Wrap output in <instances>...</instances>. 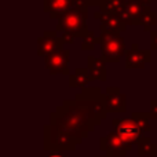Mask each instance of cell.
Here are the masks:
<instances>
[{
	"mask_svg": "<svg viewBox=\"0 0 157 157\" xmlns=\"http://www.w3.org/2000/svg\"><path fill=\"white\" fill-rule=\"evenodd\" d=\"M156 86H157V77H156Z\"/></svg>",
	"mask_w": 157,
	"mask_h": 157,
	"instance_id": "28",
	"label": "cell"
},
{
	"mask_svg": "<svg viewBox=\"0 0 157 157\" xmlns=\"http://www.w3.org/2000/svg\"><path fill=\"white\" fill-rule=\"evenodd\" d=\"M155 157H157V156H155Z\"/></svg>",
	"mask_w": 157,
	"mask_h": 157,
	"instance_id": "29",
	"label": "cell"
},
{
	"mask_svg": "<svg viewBox=\"0 0 157 157\" xmlns=\"http://www.w3.org/2000/svg\"><path fill=\"white\" fill-rule=\"evenodd\" d=\"M78 3H84V4H87L90 7V6H97V7H99L101 3H102V0H76Z\"/></svg>",
	"mask_w": 157,
	"mask_h": 157,
	"instance_id": "24",
	"label": "cell"
},
{
	"mask_svg": "<svg viewBox=\"0 0 157 157\" xmlns=\"http://www.w3.org/2000/svg\"><path fill=\"white\" fill-rule=\"evenodd\" d=\"M65 40L62 36L57 35V30H46L43 36L37 39V55L39 57H46L54 51L63 48Z\"/></svg>",
	"mask_w": 157,
	"mask_h": 157,
	"instance_id": "9",
	"label": "cell"
},
{
	"mask_svg": "<svg viewBox=\"0 0 157 157\" xmlns=\"http://www.w3.org/2000/svg\"><path fill=\"white\" fill-rule=\"evenodd\" d=\"M76 0H43V11L52 19H58L76 6Z\"/></svg>",
	"mask_w": 157,
	"mask_h": 157,
	"instance_id": "14",
	"label": "cell"
},
{
	"mask_svg": "<svg viewBox=\"0 0 157 157\" xmlns=\"http://www.w3.org/2000/svg\"><path fill=\"white\" fill-rule=\"evenodd\" d=\"M97 157H108V156H97Z\"/></svg>",
	"mask_w": 157,
	"mask_h": 157,
	"instance_id": "27",
	"label": "cell"
},
{
	"mask_svg": "<svg viewBox=\"0 0 157 157\" xmlns=\"http://www.w3.org/2000/svg\"><path fill=\"white\" fill-rule=\"evenodd\" d=\"M47 157H65V156L61 155L59 152H51V153H50V155L47 156Z\"/></svg>",
	"mask_w": 157,
	"mask_h": 157,
	"instance_id": "25",
	"label": "cell"
},
{
	"mask_svg": "<svg viewBox=\"0 0 157 157\" xmlns=\"http://www.w3.org/2000/svg\"><path fill=\"white\" fill-rule=\"evenodd\" d=\"M99 147L105 150L108 157H123L127 155L128 150L132 149L127 144H124L114 131H112L106 136L99 139Z\"/></svg>",
	"mask_w": 157,
	"mask_h": 157,
	"instance_id": "8",
	"label": "cell"
},
{
	"mask_svg": "<svg viewBox=\"0 0 157 157\" xmlns=\"http://www.w3.org/2000/svg\"><path fill=\"white\" fill-rule=\"evenodd\" d=\"M101 46V58L105 62H119L125 55V40L120 33L105 32L101 30V35L98 36Z\"/></svg>",
	"mask_w": 157,
	"mask_h": 157,
	"instance_id": "4",
	"label": "cell"
},
{
	"mask_svg": "<svg viewBox=\"0 0 157 157\" xmlns=\"http://www.w3.org/2000/svg\"><path fill=\"white\" fill-rule=\"evenodd\" d=\"M125 68L127 69H144L152 59L150 50L139 48L138 43H132L130 50L125 51Z\"/></svg>",
	"mask_w": 157,
	"mask_h": 157,
	"instance_id": "10",
	"label": "cell"
},
{
	"mask_svg": "<svg viewBox=\"0 0 157 157\" xmlns=\"http://www.w3.org/2000/svg\"><path fill=\"white\" fill-rule=\"evenodd\" d=\"M138 155L141 157H155L157 152V145L149 136H142L138 141Z\"/></svg>",
	"mask_w": 157,
	"mask_h": 157,
	"instance_id": "17",
	"label": "cell"
},
{
	"mask_svg": "<svg viewBox=\"0 0 157 157\" xmlns=\"http://www.w3.org/2000/svg\"><path fill=\"white\" fill-rule=\"evenodd\" d=\"M150 50H157V30H150Z\"/></svg>",
	"mask_w": 157,
	"mask_h": 157,
	"instance_id": "23",
	"label": "cell"
},
{
	"mask_svg": "<svg viewBox=\"0 0 157 157\" xmlns=\"http://www.w3.org/2000/svg\"><path fill=\"white\" fill-rule=\"evenodd\" d=\"M156 24H157V14L155 13V11L150 10V7L142 14V17L138 21V25L144 28L145 30H150L152 26H155Z\"/></svg>",
	"mask_w": 157,
	"mask_h": 157,
	"instance_id": "20",
	"label": "cell"
},
{
	"mask_svg": "<svg viewBox=\"0 0 157 157\" xmlns=\"http://www.w3.org/2000/svg\"><path fill=\"white\" fill-rule=\"evenodd\" d=\"M75 102L86 112L92 127L98 125L108 116L106 110V95L98 87H86L80 94L75 95Z\"/></svg>",
	"mask_w": 157,
	"mask_h": 157,
	"instance_id": "3",
	"label": "cell"
},
{
	"mask_svg": "<svg viewBox=\"0 0 157 157\" xmlns=\"http://www.w3.org/2000/svg\"><path fill=\"white\" fill-rule=\"evenodd\" d=\"M147 8H149V6L142 4L139 0H127L125 8L119 14V17L125 26H128V25H138L139 18H141L142 14Z\"/></svg>",
	"mask_w": 157,
	"mask_h": 157,
	"instance_id": "12",
	"label": "cell"
},
{
	"mask_svg": "<svg viewBox=\"0 0 157 157\" xmlns=\"http://www.w3.org/2000/svg\"><path fill=\"white\" fill-rule=\"evenodd\" d=\"M112 125L114 132L121 138V141L131 147L138 144V141L144 136L142 131L132 119H113Z\"/></svg>",
	"mask_w": 157,
	"mask_h": 157,
	"instance_id": "6",
	"label": "cell"
},
{
	"mask_svg": "<svg viewBox=\"0 0 157 157\" xmlns=\"http://www.w3.org/2000/svg\"><path fill=\"white\" fill-rule=\"evenodd\" d=\"M94 18L99 19L101 22V30L105 32H113V33H120L125 30V25L120 19L117 14H110V13H103V11H95Z\"/></svg>",
	"mask_w": 157,
	"mask_h": 157,
	"instance_id": "13",
	"label": "cell"
},
{
	"mask_svg": "<svg viewBox=\"0 0 157 157\" xmlns=\"http://www.w3.org/2000/svg\"><path fill=\"white\" fill-rule=\"evenodd\" d=\"M92 81V77L90 76L87 68H77L75 72L69 76V87L71 88H86L87 84Z\"/></svg>",
	"mask_w": 157,
	"mask_h": 157,
	"instance_id": "16",
	"label": "cell"
},
{
	"mask_svg": "<svg viewBox=\"0 0 157 157\" xmlns=\"http://www.w3.org/2000/svg\"><path fill=\"white\" fill-rule=\"evenodd\" d=\"M105 61L102 58L90 55L87 58V71H88L90 76L92 80H99V81H106L108 80V71H106Z\"/></svg>",
	"mask_w": 157,
	"mask_h": 157,
	"instance_id": "15",
	"label": "cell"
},
{
	"mask_svg": "<svg viewBox=\"0 0 157 157\" xmlns=\"http://www.w3.org/2000/svg\"><path fill=\"white\" fill-rule=\"evenodd\" d=\"M105 95L108 113H124L127 110V97L119 87H108Z\"/></svg>",
	"mask_w": 157,
	"mask_h": 157,
	"instance_id": "11",
	"label": "cell"
},
{
	"mask_svg": "<svg viewBox=\"0 0 157 157\" xmlns=\"http://www.w3.org/2000/svg\"><path fill=\"white\" fill-rule=\"evenodd\" d=\"M139 2H141L142 4H145V6H150V3L156 2V0H139Z\"/></svg>",
	"mask_w": 157,
	"mask_h": 157,
	"instance_id": "26",
	"label": "cell"
},
{
	"mask_svg": "<svg viewBox=\"0 0 157 157\" xmlns=\"http://www.w3.org/2000/svg\"><path fill=\"white\" fill-rule=\"evenodd\" d=\"M88 6L84 3H76L68 13H65L57 21V32H62V39L65 43L72 44L75 39H84L88 35L90 29L87 28L88 18Z\"/></svg>",
	"mask_w": 157,
	"mask_h": 157,
	"instance_id": "2",
	"label": "cell"
},
{
	"mask_svg": "<svg viewBox=\"0 0 157 157\" xmlns=\"http://www.w3.org/2000/svg\"><path fill=\"white\" fill-rule=\"evenodd\" d=\"M97 44H99V40H98V37L95 36V33L92 32V30H90L88 35L81 41V50H83V51H92Z\"/></svg>",
	"mask_w": 157,
	"mask_h": 157,
	"instance_id": "21",
	"label": "cell"
},
{
	"mask_svg": "<svg viewBox=\"0 0 157 157\" xmlns=\"http://www.w3.org/2000/svg\"><path fill=\"white\" fill-rule=\"evenodd\" d=\"M50 124L61 128L62 131L80 141L95 128L92 127L86 112L78 108L75 99L63 101L62 105L58 106L57 110L50 114Z\"/></svg>",
	"mask_w": 157,
	"mask_h": 157,
	"instance_id": "1",
	"label": "cell"
},
{
	"mask_svg": "<svg viewBox=\"0 0 157 157\" xmlns=\"http://www.w3.org/2000/svg\"><path fill=\"white\" fill-rule=\"evenodd\" d=\"M78 144H81L80 139L73 138L61 128L52 124L44 125V149L51 150V152L73 150Z\"/></svg>",
	"mask_w": 157,
	"mask_h": 157,
	"instance_id": "5",
	"label": "cell"
},
{
	"mask_svg": "<svg viewBox=\"0 0 157 157\" xmlns=\"http://www.w3.org/2000/svg\"><path fill=\"white\" fill-rule=\"evenodd\" d=\"M69 59H71V51L69 50H58L51 54L44 57L46 69L50 72V75H65L71 76L69 72Z\"/></svg>",
	"mask_w": 157,
	"mask_h": 157,
	"instance_id": "7",
	"label": "cell"
},
{
	"mask_svg": "<svg viewBox=\"0 0 157 157\" xmlns=\"http://www.w3.org/2000/svg\"><path fill=\"white\" fill-rule=\"evenodd\" d=\"M125 4H127V0H102L99 6V11L119 15L125 8Z\"/></svg>",
	"mask_w": 157,
	"mask_h": 157,
	"instance_id": "18",
	"label": "cell"
},
{
	"mask_svg": "<svg viewBox=\"0 0 157 157\" xmlns=\"http://www.w3.org/2000/svg\"><path fill=\"white\" fill-rule=\"evenodd\" d=\"M149 113L150 119L157 120V99H152L150 101V110L147 112Z\"/></svg>",
	"mask_w": 157,
	"mask_h": 157,
	"instance_id": "22",
	"label": "cell"
},
{
	"mask_svg": "<svg viewBox=\"0 0 157 157\" xmlns=\"http://www.w3.org/2000/svg\"><path fill=\"white\" fill-rule=\"evenodd\" d=\"M131 119L136 123V125H138L139 130L142 131V134L150 132L152 127H150V124H149L150 117H149V113H147V112H135V113H132Z\"/></svg>",
	"mask_w": 157,
	"mask_h": 157,
	"instance_id": "19",
	"label": "cell"
}]
</instances>
